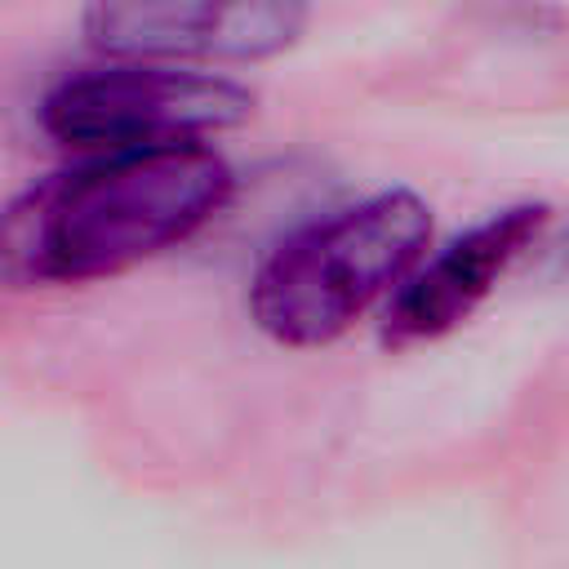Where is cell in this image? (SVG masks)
I'll list each match as a JSON object with an SVG mask.
<instances>
[{"instance_id":"1","label":"cell","mask_w":569,"mask_h":569,"mask_svg":"<svg viewBox=\"0 0 569 569\" xmlns=\"http://www.w3.org/2000/svg\"><path fill=\"white\" fill-rule=\"evenodd\" d=\"M231 191L236 173L209 142L89 156L0 209V276L31 289L129 271L191 240Z\"/></svg>"},{"instance_id":"2","label":"cell","mask_w":569,"mask_h":569,"mask_svg":"<svg viewBox=\"0 0 569 569\" xmlns=\"http://www.w3.org/2000/svg\"><path fill=\"white\" fill-rule=\"evenodd\" d=\"M427 244V200L405 187L373 191L271 244L249 280V316L284 347L333 342L409 280Z\"/></svg>"},{"instance_id":"3","label":"cell","mask_w":569,"mask_h":569,"mask_svg":"<svg viewBox=\"0 0 569 569\" xmlns=\"http://www.w3.org/2000/svg\"><path fill=\"white\" fill-rule=\"evenodd\" d=\"M253 93L227 76L169 62L89 67L58 80L40 102V124L53 142L102 156L138 147L204 142L249 120Z\"/></svg>"},{"instance_id":"4","label":"cell","mask_w":569,"mask_h":569,"mask_svg":"<svg viewBox=\"0 0 569 569\" xmlns=\"http://www.w3.org/2000/svg\"><path fill=\"white\" fill-rule=\"evenodd\" d=\"M307 0H89L84 36L124 62H262L298 44Z\"/></svg>"},{"instance_id":"5","label":"cell","mask_w":569,"mask_h":569,"mask_svg":"<svg viewBox=\"0 0 569 569\" xmlns=\"http://www.w3.org/2000/svg\"><path fill=\"white\" fill-rule=\"evenodd\" d=\"M551 209L538 200L502 204L422 258L409 280L391 293L387 307V342H427L445 338L462 320H471L485 298L502 284V276L538 244Z\"/></svg>"}]
</instances>
